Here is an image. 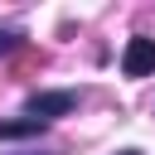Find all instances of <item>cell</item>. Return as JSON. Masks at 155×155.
<instances>
[{"label":"cell","instance_id":"cell-3","mask_svg":"<svg viewBox=\"0 0 155 155\" xmlns=\"http://www.w3.org/2000/svg\"><path fill=\"white\" fill-rule=\"evenodd\" d=\"M44 131V121H34V116H24V121H0V140H19V136H39Z\"/></svg>","mask_w":155,"mask_h":155},{"label":"cell","instance_id":"cell-6","mask_svg":"<svg viewBox=\"0 0 155 155\" xmlns=\"http://www.w3.org/2000/svg\"><path fill=\"white\" fill-rule=\"evenodd\" d=\"M24 155H34V150H24Z\"/></svg>","mask_w":155,"mask_h":155},{"label":"cell","instance_id":"cell-4","mask_svg":"<svg viewBox=\"0 0 155 155\" xmlns=\"http://www.w3.org/2000/svg\"><path fill=\"white\" fill-rule=\"evenodd\" d=\"M19 44H24V34H19V29H0V53H15Z\"/></svg>","mask_w":155,"mask_h":155},{"label":"cell","instance_id":"cell-5","mask_svg":"<svg viewBox=\"0 0 155 155\" xmlns=\"http://www.w3.org/2000/svg\"><path fill=\"white\" fill-rule=\"evenodd\" d=\"M121 155H140V150H121Z\"/></svg>","mask_w":155,"mask_h":155},{"label":"cell","instance_id":"cell-2","mask_svg":"<svg viewBox=\"0 0 155 155\" xmlns=\"http://www.w3.org/2000/svg\"><path fill=\"white\" fill-rule=\"evenodd\" d=\"M78 107V92H34L29 102H24V111L34 116V121H48V116H68Z\"/></svg>","mask_w":155,"mask_h":155},{"label":"cell","instance_id":"cell-1","mask_svg":"<svg viewBox=\"0 0 155 155\" xmlns=\"http://www.w3.org/2000/svg\"><path fill=\"white\" fill-rule=\"evenodd\" d=\"M121 73H126V78H150V73H155V39L136 34V39L126 44V53H121Z\"/></svg>","mask_w":155,"mask_h":155}]
</instances>
